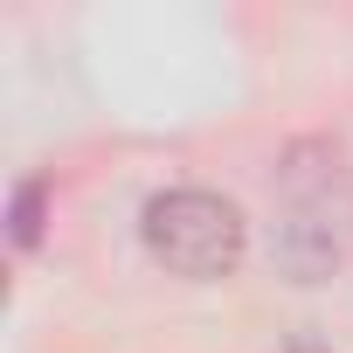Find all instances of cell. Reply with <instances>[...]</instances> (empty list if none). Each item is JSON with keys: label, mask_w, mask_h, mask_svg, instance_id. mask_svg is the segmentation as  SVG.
Masks as SVG:
<instances>
[{"label": "cell", "mask_w": 353, "mask_h": 353, "mask_svg": "<svg viewBox=\"0 0 353 353\" xmlns=\"http://www.w3.org/2000/svg\"><path fill=\"white\" fill-rule=\"evenodd\" d=\"M145 229V250L152 263H166L173 277H188V284H215V277H236L243 250H250V222L236 201L208 194V188H166L145 201L139 215Z\"/></svg>", "instance_id": "1"}, {"label": "cell", "mask_w": 353, "mask_h": 353, "mask_svg": "<svg viewBox=\"0 0 353 353\" xmlns=\"http://www.w3.org/2000/svg\"><path fill=\"white\" fill-rule=\"evenodd\" d=\"M14 250H35L42 243V181H21L14 188Z\"/></svg>", "instance_id": "2"}, {"label": "cell", "mask_w": 353, "mask_h": 353, "mask_svg": "<svg viewBox=\"0 0 353 353\" xmlns=\"http://www.w3.org/2000/svg\"><path fill=\"white\" fill-rule=\"evenodd\" d=\"M291 353H312V346H291Z\"/></svg>", "instance_id": "3"}]
</instances>
